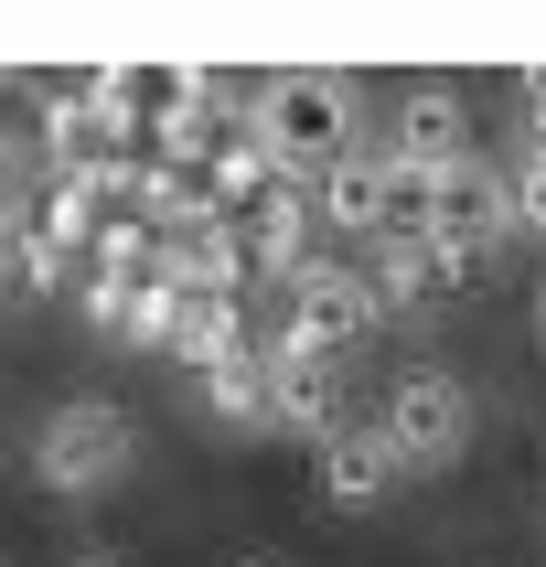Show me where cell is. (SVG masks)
I'll use <instances>...</instances> for the list:
<instances>
[{
	"mask_svg": "<svg viewBox=\"0 0 546 567\" xmlns=\"http://www.w3.org/2000/svg\"><path fill=\"white\" fill-rule=\"evenodd\" d=\"M429 236H440L450 257H482L493 236H514L504 172H493V161H450V172H429Z\"/></svg>",
	"mask_w": 546,
	"mask_h": 567,
	"instance_id": "5b68a950",
	"label": "cell"
},
{
	"mask_svg": "<svg viewBox=\"0 0 546 567\" xmlns=\"http://www.w3.org/2000/svg\"><path fill=\"white\" fill-rule=\"evenodd\" d=\"M0 215H22V183H11V151H0Z\"/></svg>",
	"mask_w": 546,
	"mask_h": 567,
	"instance_id": "5bb4252c",
	"label": "cell"
},
{
	"mask_svg": "<svg viewBox=\"0 0 546 567\" xmlns=\"http://www.w3.org/2000/svg\"><path fill=\"white\" fill-rule=\"evenodd\" d=\"M204 417H225V429H268V353H257V343L204 375Z\"/></svg>",
	"mask_w": 546,
	"mask_h": 567,
	"instance_id": "8fae6325",
	"label": "cell"
},
{
	"mask_svg": "<svg viewBox=\"0 0 546 567\" xmlns=\"http://www.w3.org/2000/svg\"><path fill=\"white\" fill-rule=\"evenodd\" d=\"M161 353H183L193 375L236 364V353H247V300H225V289H172V332H161Z\"/></svg>",
	"mask_w": 546,
	"mask_h": 567,
	"instance_id": "ba28073f",
	"label": "cell"
},
{
	"mask_svg": "<svg viewBox=\"0 0 546 567\" xmlns=\"http://www.w3.org/2000/svg\"><path fill=\"white\" fill-rule=\"evenodd\" d=\"M375 332V300H364V279H353L343 257H311L300 279H289V321L279 343L289 353H332V364H353V343Z\"/></svg>",
	"mask_w": 546,
	"mask_h": 567,
	"instance_id": "277c9868",
	"label": "cell"
},
{
	"mask_svg": "<svg viewBox=\"0 0 546 567\" xmlns=\"http://www.w3.org/2000/svg\"><path fill=\"white\" fill-rule=\"evenodd\" d=\"M75 567H119V557H75Z\"/></svg>",
	"mask_w": 546,
	"mask_h": 567,
	"instance_id": "9a60e30c",
	"label": "cell"
},
{
	"mask_svg": "<svg viewBox=\"0 0 546 567\" xmlns=\"http://www.w3.org/2000/svg\"><path fill=\"white\" fill-rule=\"evenodd\" d=\"M268 429H289V440H332V429H343V364H332V353L268 343Z\"/></svg>",
	"mask_w": 546,
	"mask_h": 567,
	"instance_id": "52a82bcc",
	"label": "cell"
},
{
	"mask_svg": "<svg viewBox=\"0 0 546 567\" xmlns=\"http://www.w3.org/2000/svg\"><path fill=\"white\" fill-rule=\"evenodd\" d=\"M257 151L279 161V183L311 193L332 161H353V140H364V86L353 75H321V64H289V75H257Z\"/></svg>",
	"mask_w": 546,
	"mask_h": 567,
	"instance_id": "6da1fadb",
	"label": "cell"
},
{
	"mask_svg": "<svg viewBox=\"0 0 546 567\" xmlns=\"http://www.w3.org/2000/svg\"><path fill=\"white\" fill-rule=\"evenodd\" d=\"M385 450H396V472H450L461 450H472V385L440 375V364H408V375L385 385Z\"/></svg>",
	"mask_w": 546,
	"mask_h": 567,
	"instance_id": "3957f363",
	"label": "cell"
},
{
	"mask_svg": "<svg viewBox=\"0 0 546 567\" xmlns=\"http://www.w3.org/2000/svg\"><path fill=\"white\" fill-rule=\"evenodd\" d=\"M375 183H385V151L332 161V172L311 183V225H332V236H364V247H375Z\"/></svg>",
	"mask_w": 546,
	"mask_h": 567,
	"instance_id": "30bf717a",
	"label": "cell"
},
{
	"mask_svg": "<svg viewBox=\"0 0 546 567\" xmlns=\"http://www.w3.org/2000/svg\"><path fill=\"white\" fill-rule=\"evenodd\" d=\"M514 96H525V151H546V64H525Z\"/></svg>",
	"mask_w": 546,
	"mask_h": 567,
	"instance_id": "4fadbf2b",
	"label": "cell"
},
{
	"mask_svg": "<svg viewBox=\"0 0 546 567\" xmlns=\"http://www.w3.org/2000/svg\"><path fill=\"white\" fill-rule=\"evenodd\" d=\"M321 493H332V504L343 514H364V504H385V493H396V450H385V429H332V440H321Z\"/></svg>",
	"mask_w": 546,
	"mask_h": 567,
	"instance_id": "9c48e42d",
	"label": "cell"
},
{
	"mask_svg": "<svg viewBox=\"0 0 546 567\" xmlns=\"http://www.w3.org/2000/svg\"><path fill=\"white\" fill-rule=\"evenodd\" d=\"M128 461H140V417H128L119 396H64V408L32 429V482L64 493V504L128 482Z\"/></svg>",
	"mask_w": 546,
	"mask_h": 567,
	"instance_id": "7a4b0ae2",
	"label": "cell"
},
{
	"mask_svg": "<svg viewBox=\"0 0 546 567\" xmlns=\"http://www.w3.org/2000/svg\"><path fill=\"white\" fill-rule=\"evenodd\" d=\"M385 161H408V172H450V161H472V107H461V86L418 75V86L396 96V118H385Z\"/></svg>",
	"mask_w": 546,
	"mask_h": 567,
	"instance_id": "8992f818",
	"label": "cell"
},
{
	"mask_svg": "<svg viewBox=\"0 0 546 567\" xmlns=\"http://www.w3.org/2000/svg\"><path fill=\"white\" fill-rule=\"evenodd\" d=\"M504 204H514V225H525V236H546V151H525L504 172Z\"/></svg>",
	"mask_w": 546,
	"mask_h": 567,
	"instance_id": "7c38bea8",
	"label": "cell"
}]
</instances>
